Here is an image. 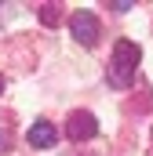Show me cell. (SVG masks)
Listing matches in <instances>:
<instances>
[{
  "mask_svg": "<svg viewBox=\"0 0 153 156\" xmlns=\"http://www.w3.org/2000/svg\"><path fill=\"white\" fill-rule=\"evenodd\" d=\"M139 58H142V51H139L135 40H117L113 58H110V87L128 91L131 80H135V69H139Z\"/></svg>",
  "mask_w": 153,
  "mask_h": 156,
  "instance_id": "cell-1",
  "label": "cell"
},
{
  "mask_svg": "<svg viewBox=\"0 0 153 156\" xmlns=\"http://www.w3.org/2000/svg\"><path fill=\"white\" fill-rule=\"evenodd\" d=\"M69 33H73L76 44L95 47V44H99V33H102V26H99V18H95L91 11H73V15H69Z\"/></svg>",
  "mask_w": 153,
  "mask_h": 156,
  "instance_id": "cell-2",
  "label": "cell"
},
{
  "mask_svg": "<svg viewBox=\"0 0 153 156\" xmlns=\"http://www.w3.org/2000/svg\"><path fill=\"white\" fill-rule=\"evenodd\" d=\"M66 131H69V138H73V142H91V138L99 134V120L91 116L88 109H76V113H69Z\"/></svg>",
  "mask_w": 153,
  "mask_h": 156,
  "instance_id": "cell-3",
  "label": "cell"
},
{
  "mask_svg": "<svg viewBox=\"0 0 153 156\" xmlns=\"http://www.w3.org/2000/svg\"><path fill=\"white\" fill-rule=\"evenodd\" d=\"M26 138H29V145H33V149H51V145L58 142V131H55L47 120H37V123L29 127V134H26Z\"/></svg>",
  "mask_w": 153,
  "mask_h": 156,
  "instance_id": "cell-4",
  "label": "cell"
},
{
  "mask_svg": "<svg viewBox=\"0 0 153 156\" xmlns=\"http://www.w3.org/2000/svg\"><path fill=\"white\" fill-rule=\"evenodd\" d=\"M37 15H40L44 26H58V18H62V15H58V4H40Z\"/></svg>",
  "mask_w": 153,
  "mask_h": 156,
  "instance_id": "cell-5",
  "label": "cell"
},
{
  "mask_svg": "<svg viewBox=\"0 0 153 156\" xmlns=\"http://www.w3.org/2000/svg\"><path fill=\"white\" fill-rule=\"evenodd\" d=\"M106 7H113V11H120V15H124V11H131L135 4H131V0H110Z\"/></svg>",
  "mask_w": 153,
  "mask_h": 156,
  "instance_id": "cell-6",
  "label": "cell"
},
{
  "mask_svg": "<svg viewBox=\"0 0 153 156\" xmlns=\"http://www.w3.org/2000/svg\"><path fill=\"white\" fill-rule=\"evenodd\" d=\"M4 149H7V134H0V153H4Z\"/></svg>",
  "mask_w": 153,
  "mask_h": 156,
  "instance_id": "cell-7",
  "label": "cell"
},
{
  "mask_svg": "<svg viewBox=\"0 0 153 156\" xmlns=\"http://www.w3.org/2000/svg\"><path fill=\"white\" fill-rule=\"evenodd\" d=\"M0 94H4V76H0Z\"/></svg>",
  "mask_w": 153,
  "mask_h": 156,
  "instance_id": "cell-8",
  "label": "cell"
}]
</instances>
